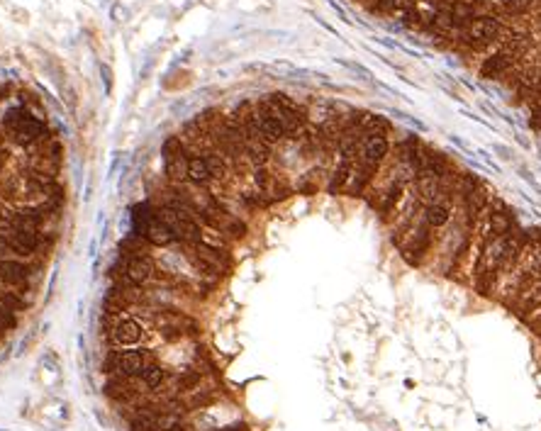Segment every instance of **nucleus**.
<instances>
[{"instance_id":"obj_12","label":"nucleus","mask_w":541,"mask_h":431,"mask_svg":"<svg viewBox=\"0 0 541 431\" xmlns=\"http://www.w3.org/2000/svg\"><path fill=\"white\" fill-rule=\"evenodd\" d=\"M500 32V25L493 20V17H475L468 25V39L475 44H488L490 39H495Z\"/></svg>"},{"instance_id":"obj_27","label":"nucleus","mask_w":541,"mask_h":431,"mask_svg":"<svg viewBox=\"0 0 541 431\" xmlns=\"http://www.w3.org/2000/svg\"><path fill=\"white\" fill-rule=\"evenodd\" d=\"M0 261H3V258H0Z\"/></svg>"},{"instance_id":"obj_11","label":"nucleus","mask_w":541,"mask_h":431,"mask_svg":"<svg viewBox=\"0 0 541 431\" xmlns=\"http://www.w3.org/2000/svg\"><path fill=\"white\" fill-rule=\"evenodd\" d=\"M110 336H113V344L117 346H134L142 339V327L137 319H120L110 332Z\"/></svg>"},{"instance_id":"obj_21","label":"nucleus","mask_w":541,"mask_h":431,"mask_svg":"<svg viewBox=\"0 0 541 431\" xmlns=\"http://www.w3.org/2000/svg\"><path fill=\"white\" fill-rule=\"evenodd\" d=\"M415 6V0H378V12H405Z\"/></svg>"},{"instance_id":"obj_7","label":"nucleus","mask_w":541,"mask_h":431,"mask_svg":"<svg viewBox=\"0 0 541 431\" xmlns=\"http://www.w3.org/2000/svg\"><path fill=\"white\" fill-rule=\"evenodd\" d=\"M110 370H117L124 378H134V375H142L146 368V358L140 351H117V354L110 358L108 363Z\"/></svg>"},{"instance_id":"obj_20","label":"nucleus","mask_w":541,"mask_h":431,"mask_svg":"<svg viewBox=\"0 0 541 431\" xmlns=\"http://www.w3.org/2000/svg\"><path fill=\"white\" fill-rule=\"evenodd\" d=\"M142 378H144V385H146V387H151V390H156V387L164 385L166 370L161 368V365H146L144 373H142Z\"/></svg>"},{"instance_id":"obj_5","label":"nucleus","mask_w":541,"mask_h":431,"mask_svg":"<svg viewBox=\"0 0 541 431\" xmlns=\"http://www.w3.org/2000/svg\"><path fill=\"white\" fill-rule=\"evenodd\" d=\"M524 49V41H522V37H517V39H512L510 44H505L497 54H493V57L488 59V61L480 66V76L485 78H495V76H500L505 68H510L512 64H515V59L520 57V52Z\"/></svg>"},{"instance_id":"obj_23","label":"nucleus","mask_w":541,"mask_h":431,"mask_svg":"<svg viewBox=\"0 0 541 431\" xmlns=\"http://www.w3.org/2000/svg\"><path fill=\"white\" fill-rule=\"evenodd\" d=\"M0 303L6 305L8 309H12V312H20V309L27 307V303L22 298H17L15 293H3L0 295Z\"/></svg>"},{"instance_id":"obj_19","label":"nucleus","mask_w":541,"mask_h":431,"mask_svg":"<svg viewBox=\"0 0 541 431\" xmlns=\"http://www.w3.org/2000/svg\"><path fill=\"white\" fill-rule=\"evenodd\" d=\"M402 190H405V183L402 180H395V183L388 188V193H386V198H383V202H381V215L386 217L388 212L392 210V207L400 202V198H402Z\"/></svg>"},{"instance_id":"obj_22","label":"nucleus","mask_w":541,"mask_h":431,"mask_svg":"<svg viewBox=\"0 0 541 431\" xmlns=\"http://www.w3.org/2000/svg\"><path fill=\"white\" fill-rule=\"evenodd\" d=\"M448 20H451V25H464V22L471 20V8L464 6V3H456L454 10L448 12Z\"/></svg>"},{"instance_id":"obj_16","label":"nucleus","mask_w":541,"mask_h":431,"mask_svg":"<svg viewBox=\"0 0 541 431\" xmlns=\"http://www.w3.org/2000/svg\"><path fill=\"white\" fill-rule=\"evenodd\" d=\"M354 166H356V161H344V159L339 161V166H336L334 175H332V180H330V193H332V195L349 185V178H351V173H354Z\"/></svg>"},{"instance_id":"obj_10","label":"nucleus","mask_w":541,"mask_h":431,"mask_svg":"<svg viewBox=\"0 0 541 431\" xmlns=\"http://www.w3.org/2000/svg\"><path fill=\"white\" fill-rule=\"evenodd\" d=\"M142 236H144V242L154 244V247H169L171 242H175L173 231L164 224L161 217H149V220H144Z\"/></svg>"},{"instance_id":"obj_4","label":"nucleus","mask_w":541,"mask_h":431,"mask_svg":"<svg viewBox=\"0 0 541 431\" xmlns=\"http://www.w3.org/2000/svg\"><path fill=\"white\" fill-rule=\"evenodd\" d=\"M254 122H256V127H258V137H261L268 146H274V144L285 139L283 124L274 117V113L268 110V105L263 103V100H258V103L254 105Z\"/></svg>"},{"instance_id":"obj_18","label":"nucleus","mask_w":541,"mask_h":431,"mask_svg":"<svg viewBox=\"0 0 541 431\" xmlns=\"http://www.w3.org/2000/svg\"><path fill=\"white\" fill-rule=\"evenodd\" d=\"M488 220H490V231H493V239L495 236H500V234H505V231H510V215H507V210L505 207H497V210H493L488 215Z\"/></svg>"},{"instance_id":"obj_13","label":"nucleus","mask_w":541,"mask_h":431,"mask_svg":"<svg viewBox=\"0 0 541 431\" xmlns=\"http://www.w3.org/2000/svg\"><path fill=\"white\" fill-rule=\"evenodd\" d=\"M27 278H30V268L22 261L15 258H3L0 261V280L8 282V285H25Z\"/></svg>"},{"instance_id":"obj_8","label":"nucleus","mask_w":541,"mask_h":431,"mask_svg":"<svg viewBox=\"0 0 541 431\" xmlns=\"http://www.w3.org/2000/svg\"><path fill=\"white\" fill-rule=\"evenodd\" d=\"M156 268L146 253H134L127 258V266H124V278H127L132 285H144L154 278Z\"/></svg>"},{"instance_id":"obj_1","label":"nucleus","mask_w":541,"mask_h":431,"mask_svg":"<svg viewBox=\"0 0 541 431\" xmlns=\"http://www.w3.org/2000/svg\"><path fill=\"white\" fill-rule=\"evenodd\" d=\"M6 127L10 132V137L15 139L20 146H30L37 139H41L44 134V122H39L37 117H32L30 113H25L22 108H15L6 115Z\"/></svg>"},{"instance_id":"obj_14","label":"nucleus","mask_w":541,"mask_h":431,"mask_svg":"<svg viewBox=\"0 0 541 431\" xmlns=\"http://www.w3.org/2000/svg\"><path fill=\"white\" fill-rule=\"evenodd\" d=\"M188 180H191L193 185H207V183H212V180H215L207 156L196 154V156H191V159H188Z\"/></svg>"},{"instance_id":"obj_25","label":"nucleus","mask_w":541,"mask_h":431,"mask_svg":"<svg viewBox=\"0 0 541 431\" xmlns=\"http://www.w3.org/2000/svg\"><path fill=\"white\" fill-rule=\"evenodd\" d=\"M526 3H529V0H507V8H510V10H520V8H526Z\"/></svg>"},{"instance_id":"obj_26","label":"nucleus","mask_w":541,"mask_h":431,"mask_svg":"<svg viewBox=\"0 0 541 431\" xmlns=\"http://www.w3.org/2000/svg\"><path fill=\"white\" fill-rule=\"evenodd\" d=\"M166 431H186V429H180V426H171V429H166Z\"/></svg>"},{"instance_id":"obj_2","label":"nucleus","mask_w":541,"mask_h":431,"mask_svg":"<svg viewBox=\"0 0 541 431\" xmlns=\"http://www.w3.org/2000/svg\"><path fill=\"white\" fill-rule=\"evenodd\" d=\"M263 103L268 105V110H271V113H274V117L278 119L281 124H283L285 137H288V134H298L300 129H303L305 113H303V108H300V105H295L290 98H285V95L276 93V95H268V98H263Z\"/></svg>"},{"instance_id":"obj_15","label":"nucleus","mask_w":541,"mask_h":431,"mask_svg":"<svg viewBox=\"0 0 541 431\" xmlns=\"http://www.w3.org/2000/svg\"><path fill=\"white\" fill-rule=\"evenodd\" d=\"M448 217H451V207L446 202H429L424 207V222L429 227H444L448 222Z\"/></svg>"},{"instance_id":"obj_24","label":"nucleus","mask_w":541,"mask_h":431,"mask_svg":"<svg viewBox=\"0 0 541 431\" xmlns=\"http://www.w3.org/2000/svg\"><path fill=\"white\" fill-rule=\"evenodd\" d=\"M225 234L234 236V239H244V236H247V224L239 222V220H234V217H229L227 227H225Z\"/></svg>"},{"instance_id":"obj_9","label":"nucleus","mask_w":541,"mask_h":431,"mask_svg":"<svg viewBox=\"0 0 541 431\" xmlns=\"http://www.w3.org/2000/svg\"><path fill=\"white\" fill-rule=\"evenodd\" d=\"M8 242H10V249L22 256H30L39 249V231L37 229H10L8 231Z\"/></svg>"},{"instance_id":"obj_17","label":"nucleus","mask_w":541,"mask_h":431,"mask_svg":"<svg viewBox=\"0 0 541 431\" xmlns=\"http://www.w3.org/2000/svg\"><path fill=\"white\" fill-rule=\"evenodd\" d=\"M161 429V416L156 412L142 410L134 414L132 419V431H159Z\"/></svg>"},{"instance_id":"obj_6","label":"nucleus","mask_w":541,"mask_h":431,"mask_svg":"<svg viewBox=\"0 0 541 431\" xmlns=\"http://www.w3.org/2000/svg\"><path fill=\"white\" fill-rule=\"evenodd\" d=\"M388 151H390V144H388L386 132H376V134H366L363 142H361V151H359V161L368 166H381L386 161Z\"/></svg>"},{"instance_id":"obj_3","label":"nucleus","mask_w":541,"mask_h":431,"mask_svg":"<svg viewBox=\"0 0 541 431\" xmlns=\"http://www.w3.org/2000/svg\"><path fill=\"white\" fill-rule=\"evenodd\" d=\"M164 164H166V175L173 183H183L188 178V159H186V146L183 142L175 137H171L164 144Z\"/></svg>"}]
</instances>
